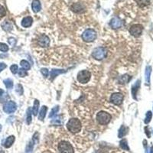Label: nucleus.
<instances>
[{"mask_svg": "<svg viewBox=\"0 0 153 153\" xmlns=\"http://www.w3.org/2000/svg\"><path fill=\"white\" fill-rule=\"evenodd\" d=\"M9 43L11 45H12V46H14L15 44L16 43V41H15L14 38H9Z\"/></svg>", "mask_w": 153, "mask_h": 153, "instance_id": "58836bf2", "label": "nucleus"}, {"mask_svg": "<svg viewBox=\"0 0 153 153\" xmlns=\"http://www.w3.org/2000/svg\"><path fill=\"white\" fill-rule=\"evenodd\" d=\"M111 119V115L107 112L100 111L97 115V119L98 123L101 125H107L110 122Z\"/></svg>", "mask_w": 153, "mask_h": 153, "instance_id": "f03ea898", "label": "nucleus"}, {"mask_svg": "<svg viewBox=\"0 0 153 153\" xmlns=\"http://www.w3.org/2000/svg\"><path fill=\"white\" fill-rule=\"evenodd\" d=\"M66 71L65 70H58V69H54L51 70V79L53 80L55 78L56 76L59 75L60 74H63Z\"/></svg>", "mask_w": 153, "mask_h": 153, "instance_id": "6ab92c4d", "label": "nucleus"}, {"mask_svg": "<svg viewBox=\"0 0 153 153\" xmlns=\"http://www.w3.org/2000/svg\"><path fill=\"white\" fill-rule=\"evenodd\" d=\"M38 108H39V101L38 100H35L32 108V114L35 116L38 115Z\"/></svg>", "mask_w": 153, "mask_h": 153, "instance_id": "5701e85b", "label": "nucleus"}, {"mask_svg": "<svg viewBox=\"0 0 153 153\" xmlns=\"http://www.w3.org/2000/svg\"><path fill=\"white\" fill-rule=\"evenodd\" d=\"M67 128L72 133H77L81 130V123L77 119H70L67 122Z\"/></svg>", "mask_w": 153, "mask_h": 153, "instance_id": "f257e3e1", "label": "nucleus"}, {"mask_svg": "<svg viewBox=\"0 0 153 153\" xmlns=\"http://www.w3.org/2000/svg\"><path fill=\"white\" fill-rule=\"evenodd\" d=\"M5 14H6V11H5V9L3 7V5H0V17L5 16Z\"/></svg>", "mask_w": 153, "mask_h": 153, "instance_id": "e433bc0d", "label": "nucleus"}, {"mask_svg": "<svg viewBox=\"0 0 153 153\" xmlns=\"http://www.w3.org/2000/svg\"><path fill=\"white\" fill-rule=\"evenodd\" d=\"M10 70H11L12 74H15L17 72L19 71V67H18V66L16 64H13L10 67Z\"/></svg>", "mask_w": 153, "mask_h": 153, "instance_id": "f704fd0d", "label": "nucleus"}, {"mask_svg": "<svg viewBox=\"0 0 153 153\" xmlns=\"http://www.w3.org/2000/svg\"><path fill=\"white\" fill-rule=\"evenodd\" d=\"M130 80H131V76L130 75H128V74H125V75L120 76V78L119 79V83L121 84H127Z\"/></svg>", "mask_w": 153, "mask_h": 153, "instance_id": "aec40b11", "label": "nucleus"}, {"mask_svg": "<svg viewBox=\"0 0 153 153\" xmlns=\"http://www.w3.org/2000/svg\"><path fill=\"white\" fill-rule=\"evenodd\" d=\"M58 149L61 153H74L73 146L67 141L60 142L58 145Z\"/></svg>", "mask_w": 153, "mask_h": 153, "instance_id": "39448f33", "label": "nucleus"}, {"mask_svg": "<svg viewBox=\"0 0 153 153\" xmlns=\"http://www.w3.org/2000/svg\"><path fill=\"white\" fill-rule=\"evenodd\" d=\"M41 72H42V75L44 76V77H47L48 76V70L47 68H42L41 69Z\"/></svg>", "mask_w": 153, "mask_h": 153, "instance_id": "4c0bfd02", "label": "nucleus"}, {"mask_svg": "<svg viewBox=\"0 0 153 153\" xmlns=\"http://www.w3.org/2000/svg\"><path fill=\"white\" fill-rule=\"evenodd\" d=\"M33 11L35 12H38L42 9V5L40 3L39 0H33L32 5Z\"/></svg>", "mask_w": 153, "mask_h": 153, "instance_id": "dca6fc26", "label": "nucleus"}, {"mask_svg": "<svg viewBox=\"0 0 153 153\" xmlns=\"http://www.w3.org/2000/svg\"><path fill=\"white\" fill-rule=\"evenodd\" d=\"M16 93H18L19 95H21L23 93V87L21 86V84H18L16 86V89H15Z\"/></svg>", "mask_w": 153, "mask_h": 153, "instance_id": "72a5a7b5", "label": "nucleus"}, {"mask_svg": "<svg viewBox=\"0 0 153 153\" xmlns=\"http://www.w3.org/2000/svg\"><path fill=\"white\" fill-rule=\"evenodd\" d=\"M150 153H153V146L151 147V150H150Z\"/></svg>", "mask_w": 153, "mask_h": 153, "instance_id": "37998d69", "label": "nucleus"}, {"mask_svg": "<svg viewBox=\"0 0 153 153\" xmlns=\"http://www.w3.org/2000/svg\"><path fill=\"white\" fill-rule=\"evenodd\" d=\"M152 112L151 111L147 112V113H146V119H145V123H146V124H148V123L150 122L151 119H152Z\"/></svg>", "mask_w": 153, "mask_h": 153, "instance_id": "c756f323", "label": "nucleus"}, {"mask_svg": "<svg viewBox=\"0 0 153 153\" xmlns=\"http://www.w3.org/2000/svg\"><path fill=\"white\" fill-rule=\"evenodd\" d=\"M127 131H128V128H126L125 126V125H122L120 127V129H119V134H118V136L119 138H123V137H124L125 136V135L127 134Z\"/></svg>", "mask_w": 153, "mask_h": 153, "instance_id": "4be33fe9", "label": "nucleus"}, {"mask_svg": "<svg viewBox=\"0 0 153 153\" xmlns=\"http://www.w3.org/2000/svg\"><path fill=\"white\" fill-rule=\"evenodd\" d=\"M20 64H21V66L22 67V68H24V69L29 70L31 68L30 64H29V63H28L27 60H22L21 62H20Z\"/></svg>", "mask_w": 153, "mask_h": 153, "instance_id": "cd10ccee", "label": "nucleus"}, {"mask_svg": "<svg viewBox=\"0 0 153 153\" xmlns=\"http://www.w3.org/2000/svg\"><path fill=\"white\" fill-rule=\"evenodd\" d=\"M31 108L28 107L27 109V116H26V123L28 125H29L32 123V116H31Z\"/></svg>", "mask_w": 153, "mask_h": 153, "instance_id": "c85d7f7f", "label": "nucleus"}, {"mask_svg": "<svg viewBox=\"0 0 153 153\" xmlns=\"http://www.w3.org/2000/svg\"><path fill=\"white\" fill-rule=\"evenodd\" d=\"M58 111H59V107H58V106H56L55 107H54L53 109H51V113L49 114V117H50V118H51L52 116H55L56 113H57Z\"/></svg>", "mask_w": 153, "mask_h": 153, "instance_id": "7c9ffc66", "label": "nucleus"}, {"mask_svg": "<svg viewBox=\"0 0 153 153\" xmlns=\"http://www.w3.org/2000/svg\"><path fill=\"white\" fill-rule=\"evenodd\" d=\"M107 55V49L103 48V47H98L95 48L92 52V56L97 60H103L104 59Z\"/></svg>", "mask_w": 153, "mask_h": 153, "instance_id": "7ed1b4c3", "label": "nucleus"}, {"mask_svg": "<svg viewBox=\"0 0 153 153\" xmlns=\"http://www.w3.org/2000/svg\"><path fill=\"white\" fill-rule=\"evenodd\" d=\"M17 109V105L14 101H8L3 106V110L6 113H14Z\"/></svg>", "mask_w": 153, "mask_h": 153, "instance_id": "6e6552de", "label": "nucleus"}, {"mask_svg": "<svg viewBox=\"0 0 153 153\" xmlns=\"http://www.w3.org/2000/svg\"><path fill=\"white\" fill-rule=\"evenodd\" d=\"M142 30H143L142 25H139V24H135V25H132L130 27V32L132 36L137 38L139 37V36L142 35Z\"/></svg>", "mask_w": 153, "mask_h": 153, "instance_id": "0eeeda50", "label": "nucleus"}, {"mask_svg": "<svg viewBox=\"0 0 153 153\" xmlns=\"http://www.w3.org/2000/svg\"><path fill=\"white\" fill-rule=\"evenodd\" d=\"M1 25H2V28H3V30H5V32H10V31L12 30V25L9 21H5L2 23Z\"/></svg>", "mask_w": 153, "mask_h": 153, "instance_id": "a211bd4d", "label": "nucleus"}, {"mask_svg": "<svg viewBox=\"0 0 153 153\" xmlns=\"http://www.w3.org/2000/svg\"><path fill=\"white\" fill-rule=\"evenodd\" d=\"M139 87H140V81H137L136 84L132 87V94L134 99H136L137 92L139 91Z\"/></svg>", "mask_w": 153, "mask_h": 153, "instance_id": "2eb2a0df", "label": "nucleus"}, {"mask_svg": "<svg viewBox=\"0 0 153 153\" xmlns=\"http://www.w3.org/2000/svg\"><path fill=\"white\" fill-rule=\"evenodd\" d=\"M136 3L140 7H145L149 5L150 0H136Z\"/></svg>", "mask_w": 153, "mask_h": 153, "instance_id": "b1692460", "label": "nucleus"}, {"mask_svg": "<svg viewBox=\"0 0 153 153\" xmlns=\"http://www.w3.org/2000/svg\"><path fill=\"white\" fill-rule=\"evenodd\" d=\"M119 146H120L123 149H124V150H127V151L130 150V148H129V146H128L127 141H126L125 139L121 140L120 142H119Z\"/></svg>", "mask_w": 153, "mask_h": 153, "instance_id": "393cba45", "label": "nucleus"}, {"mask_svg": "<svg viewBox=\"0 0 153 153\" xmlns=\"http://www.w3.org/2000/svg\"><path fill=\"white\" fill-rule=\"evenodd\" d=\"M15 139V138L14 136H10L5 139V142L3 143V146H5V148H10L12 146V144L14 143Z\"/></svg>", "mask_w": 153, "mask_h": 153, "instance_id": "4468645a", "label": "nucleus"}, {"mask_svg": "<svg viewBox=\"0 0 153 153\" xmlns=\"http://www.w3.org/2000/svg\"><path fill=\"white\" fill-rule=\"evenodd\" d=\"M32 22L33 19L32 17H25V18H24V19H22V21H21V25L23 26L24 28H28V27H30V26L32 25Z\"/></svg>", "mask_w": 153, "mask_h": 153, "instance_id": "ddd939ff", "label": "nucleus"}, {"mask_svg": "<svg viewBox=\"0 0 153 153\" xmlns=\"http://www.w3.org/2000/svg\"><path fill=\"white\" fill-rule=\"evenodd\" d=\"M1 130H2V125H0V132H1Z\"/></svg>", "mask_w": 153, "mask_h": 153, "instance_id": "a18cd8bd", "label": "nucleus"}, {"mask_svg": "<svg viewBox=\"0 0 153 153\" xmlns=\"http://www.w3.org/2000/svg\"><path fill=\"white\" fill-rule=\"evenodd\" d=\"M18 72H19V76H21V77H25V76L28 75V72L26 71V70L24 69V68L19 69Z\"/></svg>", "mask_w": 153, "mask_h": 153, "instance_id": "2f4dec72", "label": "nucleus"}, {"mask_svg": "<svg viewBox=\"0 0 153 153\" xmlns=\"http://www.w3.org/2000/svg\"><path fill=\"white\" fill-rule=\"evenodd\" d=\"M123 95L120 93H114L110 97V101L115 105H120L123 103Z\"/></svg>", "mask_w": 153, "mask_h": 153, "instance_id": "1a4fd4ad", "label": "nucleus"}, {"mask_svg": "<svg viewBox=\"0 0 153 153\" xmlns=\"http://www.w3.org/2000/svg\"><path fill=\"white\" fill-rule=\"evenodd\" d=\"M35 139H33L32 141H31L27 145L25 148V153H32L33 148H34V146H35Z\"/></svg>", "mask_w": 153, "mask_h": 153, "instance_id": "412c9836", "label": "nucleus"}, {"mask_svg": "<svg viewBox=\"0 0 153 153\" xmlns=\"http://www.w3.org/2000/svg\"><path fill=\"white\" fill-rule=\"evenodd\" d=\"M91 74L88 70H81L77 74V81L81 84H87L91 80Z\"/></svg>", "mask_w": 153, "mask_h": 153, "instance_id": "423d86ee", "label": "nucleus"}, {"mask_svg": "<svg viewBox=\"0 0 153 153\" xmlns=\"http://www.w3.org/2000/svg\"><path fill=\"white\" fill-rule=\"evenodd\" d=\"M47 111H48V107L46 106H43L41 108V110L39 111V115H38V119L41 121L44 120V117L46 116Z\"/></svg>", "mask_w": 153, "mask_h": 153, "instance_id": "f3484780", "label": "nucleus"}, {"mask_svg": "<svg viewBox=\"0 0 153 153\" xmlns=\"http://www.w3.org/2000/svg\"><path fill=\"white\" fill-rule=\"evenodd\" d=\"M4 84L7 89H12L13 87V81L11 79H5L4 81Z\"/></svg>", "mask_w": 153, "mask_h": 153, "instance_id": "a878e982", "label": "nucleus"}, {"mask_svg": "<svg viewBox=\"0 0 153 153\" xmlns=\"http://www.w3.org/2000/svg\"><path fill=\"white\" fill-rule=\"evenodd\" d=\"M151 72H152V68H151V67H146V82H147L148 84H149V79H150Z\"/></svg>", "mask_w": 153, "mask_h": 153, "instance_id": "bb28decb", "label": "nucleus"}, {"mask_svg": "<svg viewBox=\"0 0 153 153\" xmlns=\"http://www.w3.org/2000/svg\"><path fill=\"white\" fill-rule=\"evenodd\" d=\"M3 93H4V91L2 90V89H0V97H1V96H3Z\"/></svg>", "mask_w": 153, "mask_h": 153, "instance_id": "79ce46f5", "label": "nucleus"}, {"mask_svg": "<svg viewBox=\"0 0 153 153\" xmlns=\"http://www.w3.org/2000/svg\"><path fill=\"white\" fill-rule=\"evenodd\" d=\"M51 123L54 124V125H59L61 124V121H60V119H59V117H57V118L54 119L53 120H51Z\"/></svg>", "mask_w": 153, "mask_h": 153, "instance_id": "c9c22d12", "label": "nucleus"}, {"mask_svg": "<svg viewBox=\"0 0 153 153\" xmlns=\"http://www.w3.org/2000/svg\"><path fill=\"white\" fill-rule=\"evenodd\" d=\"M82 38L84 42H92L97 38V32L95 30L89 28L84 31L83 35H82Z\"/></svg>", "mask_w": 153, "mask_h": 153, "instance_id": "20e7f679", "label": "nucleus"}, {"mask_svg": "<svg viewBox=\"0 0 153 153\" xmlns=\"http://www.w3.org/2000/svg\"><path fill=\"white\" fill-rule=\"evenodd\" d=\"M38 44H39L41 47L46 48V47L49 46L50 39H49V38L48 37L47 35H42V36L38 38Z\"/></svg>", "mask_w": 153, "mask_h": 153, "instance_id": "9b49d317", "label": "nucleus"}, {"mask_svg": "<svg viewBox=\"0 0 153 153\" xmlns=\"http://www.w3.org/2000/svg\"><path fill=\"white\" fill-rule=\"evenodd\" d=\"M0 153H5V152H4V151H3V150H1L0 151Z\"/></svg>", "mask_w": 153, "mask_h": 153, "instance_id": "c03bdc74", "label": "nucleus"}, {"mask_svg": "<svg viewBox=\"0 0 153 153\" xmlns=\"http://www.w3.org/2000/svg\"><path fill=\"white\" fill-rule=\"evenodd\" d=\"M6 67H7V66H6L5 64H4V63H0V72L2 71L3 70L5 69Z\"/></svg>", "mask_w": 153, "mask_h": 153, "instance_id": "ea45409f", "label": "nucleus"}, {"mask_svg": "<svg viewBox=\"0 0 153 153\" xmlns=\"http://www.w3.org/2000/svg\"><path fill=\"white\" fill-rule=\"evenodd\" d=\"M0 51L3 52H6L9 51V46L4 43H0Z\"/></svg>", "mask_w": 153, "mask_h": 153, "instance_id": "473e14b6", "label": "nucleus"}, {"mask_svg": "<svg viewBox=\"0 0 153 153\" xmlns=\"http://www.w3.org/2000/svg\"><path fill=\"white\" fill-rule=\"evenodd\" d=\"M145 130H146V133L147 134V136H148V138H149V137H150V134L148 133V132H149V131H148V127L145 128Z\"/></svg>", "mask_w": 153, "mask_h": 153, "instance_id": "a19ab883", "label": "nucleus"}, {"mask_svg": "<svg viewBox=\"0 0 153 153\" xmlns=\"http://www.w3.org/2000/svg\"><path fill=\"white\" fill-rule=\"evenodd\" d=\"M123 25V21L121 20L118 17H115L113 19H111V21L109 22V25L113 29H117V28H119Z\"/></svg>", "mask_w": 153, "mask_h": 153, "instance_id": "9d476101", "label": "nucleus"}, {"mask_svg": "<svg viewBox=\"0 0 153 153\" xmlns=\"http://www.w3.org/2000/svg\"><path fill=\"white\" fill-rule=\"evenodd\" d=\"M71 9L73 12L76 13H81V12H84V6L81 3H74L72 5Z\"/></svg>", "mask_w": 153, "mask_h": 153, "instance_id": "f8f14e48", "label": "nucleus"}]
</instances>
